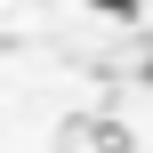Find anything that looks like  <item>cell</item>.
Instances as JSON below:
<instances>
[{"label":"cell","instance_id":"cell-1","mask_svg":"<svg viewBox=\"0 0 153 153\" xmlns=\"http://www.w3.org/2000/svg\"><path fill=\"white\" fill-rule=\"evenodd\" d=\"M89 8H105V16H129V8H137V0H89Z\"/></svg>","mask_w":153,"mask_h":153},{"label":"cell","instance_id":"cell-2","mask_svg":"<svg viewBox=\"0 0 153 153\" xmlns=\"http://www.w3.org/2000/svg\"><path fill=\"white\" fill-rule=\"evenodd\" d=\"M145 81H153V56H145Z\"/></svg>","mask_w":153,"mask_h":153}]
</instances>
